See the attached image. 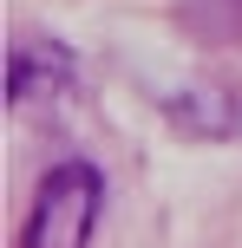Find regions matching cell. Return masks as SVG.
Returning a JSON list of instances; mask_svg holds the SVG:
<instances>
[{"label": "cell", "mask_w": 242, "mask_h": 248, "mask_svg": "<svg viewBox=\"0 0 242 248\" xmlns=\"http://www.w3.org/2000/svg\"><path fill=\"white\" fill-rule=\"evenodd\" d=\"M98 202H105V183L85 157H65L39 176L33 189V209H26V229H20V248H85L92 222H98Z\"/></svg>", "instance_id": "obj_1"}, {"label": "cell", "mask_w": 242, "mask_h": 248, "mask_svg": "<svg viewBox=\"0 0 242 248\" xmlns=\"http://www.w3.org/2000/svg\"><path fill=\"white\" fill-rule=\"evenodd\" d=\"M65 52L46 46V39H33V46H13V65H7V98L13 105H39L46 98V85H65Z\"/></svg>", "instance_id": "obj_2"}]
</instances>
